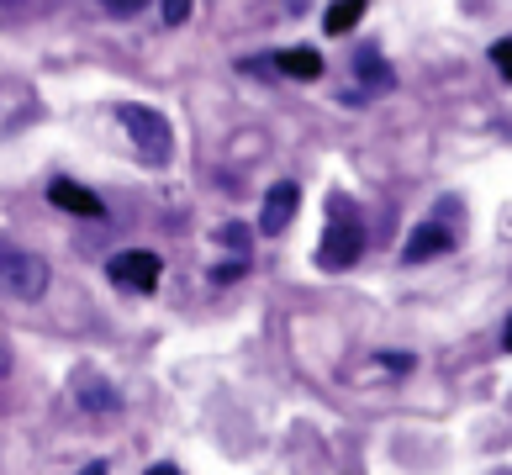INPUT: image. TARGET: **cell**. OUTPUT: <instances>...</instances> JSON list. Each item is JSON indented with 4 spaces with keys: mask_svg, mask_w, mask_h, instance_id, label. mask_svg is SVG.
<instances>
[{
    "mask_svg": "<svg viewBox=\"0 0 512 475\" xmlns=\"http://www.w3.org/2000/svg\"><path fill=\"white\" fill-rule=\"evenodd\" d=\"M328 206H333V217H328V233L317 243V264L338 275V270H354L359 254H365V227H359L349 196H333Z\"/></svg>",
    "mask_w": 512,
    "mask_h": 475,
    "instance_id": "obj_1",
    "label": "cell"
},
{
    "mask_svg": "<svg viewBox=\"0 0 512 475\" xmlns=\"http://www.w3.org/2000/svg\"><path fill=\"white\" fill-rule=\"evenodd\" d=\"M117 122L127 127L132 148H138V154H143L148 164H164L169 154H175V132H169L164 111L138 106V101H122V106H117Z\"/></svg>",
    "mask_w": 512,
    "mask_h": 475,
    "instance_id": "obj_2",
    "label": "cell"
},
{
    "mask_svg": "<svg viewBox=\"0 0 512 475\" xmlns=\"http://www.w3.org/2000/svg\"><path fill=\"white\" fill-rule=\"evenodd\" d=\"M48 259L43 254H32L22 249V243H11V238H0V285L16 296V301H37L48 291Z\"/></svg>",
    "mask_w": 512,
    "mask_h": 475,
    "instance_id": "obj_3",
    "label": "cell"
},
{
    "mask_svg": "<svg viewBox=\"0 0 512 475\" xmlns=\"http://www.w3.org/2000/svg\"><path fill=\"white\" fill-rule=\"evenodd\" d=\"M106 275L117 285H127V291H154L159 275H164V264H159L154 249H127V254H117L106 264Z\"/></svg>",
    "mask_w": 512,
    "mask_h": 475,
    "instance_id": "obj_4",
    "label": "cell"
},
{
    "mask_svg": "<svg viewBox=\"0 0 512 475\" xmlns=\"http://www.w3.org/2000/svg\"><path fill=\"white\" fill-rule=\"evenodd\" d=\"M296 206H301V185L296 180H275L270 185V196H264V212H259V233H286L291 217H296Z\"/></svg>",
    "mask_w": 512,
    "mask_h": 475,
    "instance_id": "obj_5",
    "label": "cell"
},
{
    "mask_svg": "<svg viewBox=\"0 0 512 475\" xmlns=\"http://www.w3.org/2000/svg\"><path fill=\"white\" fill-rule=\"evenodd\" d=\"M449 249H454L449 227H439V222H417L412 233H407V243H402V259H407V264H428V259H439V254H449Z\"/></svg>",
    "mask_w": 512,
    "mask_h": 475,
    "instance_id": "obj_6",
    "label": "cell"
},
{
    "mask_svg": "<svg viewBox=\"0 0 512 475\" xmlns=\"http://www.w3.org/2000/svg\"><path fill=\"white\" fill-rule=\"evenodd\" d=\"M48 201L59 206V212H69V217H106V206H101V196L96 190H85V185H74V180H53L48 185Z\"/></svg>",
    "mask_w": 512,
    "mask_h": 475,
    "instance_id": "obj_7",
    "label": "cell"
},
{
    "mask_svg": "<svg viewBox=\"0 0 512 475\" xmlns=\"http://www.w3.org/2000/svg\"><path fill=\"white\" fill-rule=\"evenodd\" d=\"M354 74H359L370 90H391V85H396V74L386 69V59H381L375 48H359V53H354Z\"/></svg>",
    "mask_w": 512,
    "mask_h": 475,
    "instance_id": "obj_8",
    "label": "cell"
},
{
    "mask_svg": "<svg viewBox=\"0 0 512 475\" xmlns=\"http://www.w3.org/2000/svg\"><path fill=\"white\" fill-rule=\"evenodd\" d=\"M359 16H365V0H338V6H328V16H322V32H328V37H344Z\"/></svg>",
    "mask_w": 512,
    "mask_h": 475,
    "instance_id": "obj_9",
    "label": "cell"
},
{
    "mask_svg": "<svg viewBox=\"0 0 512 475\" xmlns=\"http://www.w3.org/2000/svg\"><path fill=\"white\" fill-rule=\"evenodd\" d=\"M280 69H286L291 80H317V74H322V59H317L312 48H291L286 59H280Z\"/></svg>",
    "mask_w": 512,
    "mask_h": 475,
    "instance_id": "obj_10",
    "label": "cell"
},
{
    "mask_svg": "<svg viewBox=\"0 0 512 475\" xmlns=\"http://www.w3.org/2000/svg\"><path fill=\"white\" fill-rule=\"evenodd\" d=\"M80 402H85L90 412H111V407H117V391L101 386V380H80Z\"/></svg>",
    "mask_w": 512,
    "mask_h": 475,
    "instance_id": "obj_11",
    "label": "cell"
},
{
    "mask_svg": "<svg viewBox=\"0 0 512 475\" xmlns=\"http://www.w3.org/2000/svg\"><path fill=\"white\" fill-rule=\"evenodd\" d=\"M217 238H222V243H227V249H233L238 259H249V243H254V233H249L243 222H222V227H217Z\"/></svg>",
    "mask_w": 512,
    "mask_h": 475,
    "instance_id": "obj_12",
    "label": "cell"
},
{
    "mask_svg": "<svg viewBox=\"0 0 512 475\" xmlns=\"http://www.w3.org/2000/svg\"><path fill=\"white\" fill-rule=\"evenodd\" d=\"M159 6H164V22L169 27H180L185 16H191V0H159Z\"/></svg>",
    "mask_w": 512,
    "mask_h": 475,
    "instance_id": "obj_13",
    "label": "cell"
},
{
    "mask_svg": "<svg viewBox=\"0 0 512 475\" xmlns=\"http://www.w3.org/2000/svg\"><path fill=\"white\" fill-rule=\"evenodd\" d=\"M101 6H106L111 16H138V11L148 6V0H101Z\"/></svg>",
    "mask_w": 512,
    "mask_h": 475,
    "instance_id": "obj_14",
    "label": "cell"
},
{
    "mask_svg": "<svg viewBox=\"0 0 512 475\" xmlns=\"http://www.w3.org/2000/svg\"><path fill=\"white\" fill-rule=\"evenodd\" d=\"M491 59H497V69H502L507 80H512V37H502V43L491 48Z\"/></svg>",
    "mask_w": 512,
    "mask_h": 475,
    "instance_id": "obj_15",
    "label": "cell"
},
{
    "mask_svg": "<svg viewBox=\"0 0 512 475\" xmlns=\"http://www.w3.org/2000/svg\"><path fill=\"white\" fill-rule=\"evenodd\" d=\"M381 365L396 370V375H407V370H412V354H381Z\"/></svg>",
    "mask_w": 512,
    "mask_h": 475,
    "instance_id": "obj_16",
    "label": "cell"
},
{
    "mask_svg": "<svg viewBox=\"0 0 512 475\" xmlns=\"http://www.w3.org/2000/svg\"><path fill=\"white\" fill-rule=\"evenodd\" d=\"M148 475H180L175 465H148Z\"/></svg>",
    "mask_w": 512,
    "mask_h": 475,
    "instance_id": "obj_17",
    "label": "cell"
},
{
    "mask_svg": "<svg viewBox=\"0 0 512 475\" xmlns=\"http://www.w3.org/2000/svg\"><path fill=\"white\" fill-rule=\"evenodd\" d=\"M80 475H106V465H101V460H96V465H85V470H80Z\"/></svg>",
    "mask_w": 512,
    "mask_h": 475,
    "instance_id": "obj_18",
    "label": "cell"
},
{
    "mask_svg": "<svg viewBox=\"0 0 512 475\" xmlns=\"http://www.w3.org/2000/svg\"><path fill=\"white\" fill-rule=\"evenodd\" d=\"M507 349H512V317H507Z\"/></svg>",
    "mask_w": 512,
    "mask_h": 475,
    "instance_id": "obj_19",
    "label": "cell"
},
{
    "mask_svg": "<svg viewBox=\"0 0 512 475\" xmlns=\"http://www.w3.org/2000/svg\"><path fill=\"white\" fill-rule=\"evenodd\" d=\"M0 6H22V0H0Z\"/></svg>",
    "mask_w": 512,
    "mask_h": 475,
    "instance_id": "obj_20",
    "label": "cell"
}]
</instances>
